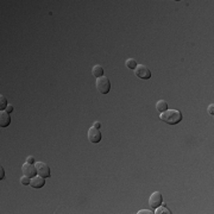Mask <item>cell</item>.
Listing matches in <instances>:
<instances>
[{
	"mask_svg": "<svg viewBox=\"0 0 214 214\" xmlns=\"http://www.w3.org/2000/svg\"><path fill=\"white\" fill-rule=\"evenodd\" d=\"M160 119L169 125H176L182 120V113L177 109H167L160 113Z\"/></svg>",
	"mask_w": 214,
	"mask_h": 214,
	"instance_id": "obj_1",
	"label": "cell"
},
{
	"mask_svg": "<svg viewBox=\"0 0 214 214\" xmlns=\"http://www.w3.org/2000/svg\"><path fill=\"white\" fill-rule=\"evenodd\" d=\"M96 88L101 93V94H107L111 89V82L109 80L105 77V76H101V77H98L96 79Z\"/></svg>",
	"mask_w": 214,
	"mask_h": 214,
	"instance_id": "obj_2",
	"label": "cell"
},
{
	"mask_svg": "<svg viewBox=\"0 0 214 214\" xmlns=\"http://www.w3.org/2000/svg\"><path fill=\"white\" fill-rule=\"evenodd\" d=\"M135 74L137 77L142 80H148L151 77V72L148 67H145L144 64H137L136 69H135Z\"/></svg>",
	"mask_w": 214,
	"mask_h": 214,
	"instance_id": "obj_3",
	"label": "cell"
},
{
	"mask_svg": "<svg viewBox=\"0 0 214 214\" xmlns=\"http://www.w3.org/2000/svg\"><path fill=\"white\" fill-rule=\"evenodd\" d=\"M162 202H163V199H162V195H160V192H155L150 195L149 205L152 209H156L157 207H160Z\"/></svg>",
	"mask_w": 214,
	"mask_h": 214,
	"instance_id": "obj_4",
	"label": "cell"
},
{
	"mask_svg": "<svg viewBox=\"0 0 214 214\" xmlns=\"http://www.w3.org/2000/svg\"><path fill=\"white\" fill-rule=\"evenodd\" d=\"M36 170H37V174L42 177H49L50 176V168L48 167V164L43 163V162H38L36 163Z\"/></svg>",
	"mask_w": 214,
	"mask_h": 214,
	"instance_id": "obj_5",
	"label": "cell"
},
{
	"mask_svg": "<svg viewBox=\"0 0 214 214\" xmlns=\"http://www.w3.org/2000/svg\"><path fill=\"white\" fill-rule=\"evenodd\" d=\"M87 136H88L89 142H90V143H94V144L99 143V142L101 140V133H100L99 128L94 127V126L88 130V135H87Z\"/></svg>",
	"mask_w": 214,
	"mask_h": 214,
	"instance_id": "obj_6",
	"label": "cell"
},
{
	"mask_svg": "<svg viewBox=\"0 0 214 214\" xmlns=\"http://www.w3.org/2000/svg\"><path fill=\"white\" fill-rule=\"evenodd\" d=\"M21 171H23V174H24L25 176H28V177H30V179H32V177L37 174L36 165H33L31 163H28V162L21 167Z\"/></svg>",
	"mask_w": 214,
	"mask_h": 214,
	"instance_id": "obj_7",
	"label": "cell"
},
{
	"mask_svg": "<svg viewBox=\"0 0 214 214\" xmlns=\"http://www.w3.org/2000/svg\"><path fill=\"white\" fill-rule=\"evenodd\" d=\"M11 123L10 113L6 111H0V126L1 127H7Z\"/></svg>",
	"mask_w": 214,
	"mask_h": 214,
	"instance_id": "obj_8",
	"label": "cell"
},
{
	"mask_svg": "<svg viewBox=\"0 0 214 214\" xmlns=\"http://www.w3.org/2000/svg\"><path fill=\"white\" fill-rule=\"evenodd\" d=\"M30 184H31V187L33 188H42L43 186L45 184V180H44V177L42 176H33L31 179V182H30Z\"/></svg>",
	"mask_w": 214,
	"mask_h": 214,
	"instance_id": "obj_9",
	"label": "cell"
},
{
	"mask_svg": "<svg viewBox=\"0 0 214 214\" xmlns=\"http://www.w3.org/2000/svg\"><path fill=\"white\" fill-rule=\"evenodd\" d=\"M92 74L94 75L96 79H98V77H101V76L104 75V68H102L101 65L96 64V65L93 67V69H92Z\"/></svg>",
	"mask_w": 214,
	"mask_h": 214,
	"instance_id": "obj_10",
	"label": "cell"
},
{
	"mask_svg": "<svg viewBox=\"0 0 214 214\" xmlns=\"http://www.w3.org/2000/svg\"><path fill=\"white\" fill-rule=\"evenodd\" d=\"M156 109L162 113V112H164V111L168 109V104H167L164 100H160V101H157V104H156Z\"/></svg>",
	"mask_w": 214,
	"mask_h": 214,
	"instance_id": "obj_11",
	"label": "cell"
},
{
	"mask_svg": "<svg viewBox=\"0 0 214 214\" xmlns=\"http://www.w3.org/2000/svg\"><path fill=\"white\" fill-rule=\"evenodd\" d=\"M126 67H127L128 69H136V67H137V63H136V60H133V58H128L127 61H126Z\"/></svg>",
	"mask_w": 214,
	"mask_h": 214,
	"instance_id": "obj_12",
	"label": "cell"
},
{
	"mask_svg": "<svg viewBox=\"0 0 214 214\" xmlns=\"http://www.w3.org/2000/svg\"><path fill=\"white\" fill-rule=\"evenodd\" d=\"M6 107H7V100H6V98L0 95V111L6 109Z\"/></svg>",
	"mask_w": 214,
	"mask_h": 214,
	"instance_id": "obj_13",
	"label": "cell"
},
{
	"mask_svg": "<svg viewBox=\"0 0 214 214\" xmlns=\"http://www.w3.org/2000/svg\"><path fill=\"white\" fill-rule=\"evenodd\" d=\"M156 214H162V213H165V214H170L171 212L168 209V208H165V207H157L156 208V212H155Z\"/></svg>",
	"mask_w": 214,
	"mask_h": 214,
	"instance_id": "obj_14",
	"label": "cell"
},
{
	"mask_svg": "<svg viewBox=\"0 0 214 214\" xmlns=\"http://www.w3.org/2000/svg\"><path fill=\"white\" fill-rule=\"evenodd\" d=\"M30 182H31V180H30V177H28V176H23V177H20V183L21 184H24V186H28V184H30Z\"/></svg>",
	"mask_w": 214,
	"mask_h": 214,
	"instance_id": "obj_15",
	"label": "cell"
},
{
	"mask_svg": "<svg viewBox=\"0 0 214 214\" xmlns=\"http://www.w3.org/2000/svg\"><path fill=\"white\" fill-rule=\"evenodd\" d=\"M208 113H209L211 116H213V114H214V105H213V104L208 106Z\"/></svg>",
	"mask_w": 214,
	"mask_h": 214,
	"instance_id": "obj_16",
	"label": "cell"
},
{
	"mask_svg": "<svg viewBox=\"0 0 214 214\" xmlns=\"http://www.w3.org/2000/svg\"><path fill=\"white\" fill-rule=\"evenodd\" d=\"M152 212L151 211H149V209H140L138 212V214H151Z\"/></svg>",
	"mask_w": 214,
	"mask_h": 214,
	"instance_id": "obj_17",
	"label": "cell"
},
{
	"mask_svg": "<svg viewBox=\"0 0 214 214\" xmlns=\"http://www.w3.org/2000/svg\"><path fill=\"white\" fill-rule=\"evenodd\" d=\"M26 162H28V163H31V164H33V163H35V158L31 157V156H29V157L26 158Z\"/></svg>",
	"mask_w": 214,
	"mask_h": 214,
	"instance_id": "obj_18",
	"label": "cell"
},
{
	"mask_svg": "<svg viewBox=\"0 0 214 214\" xmlns=\"http://www.w3.org/2000/svg\"><path fill=\"white\" fill-rule=\"evenodd\" d=\"M0 172H1V175H0V180H2V179L5 177V170H4L2 167H1V169H0Z\"/></svg>",
	"mask_w": 214,
	"mask_h": 214,
	"instance_id": "obj_19",
	"label": "cell"
},
{
	"mask_svg": "<svg viewBox=\"0 0 214 214\" xmlns=\"http://www.w3.org/2000/svg\"><path fill=\"white\" fill-rule=\"evenodd\" d=\"M12 111H13V106H11V105H9V106L6 107V112H7V113H11Z\"/></svg>",
	"mask_w": 214,
	"mask_h": 214,
	"instance_id": "obj_20",
	"label": "cell"
},
{
	"mask_svg": "<svg viewBox=\"0 0 214 214\" xmlns=\"http://www.w3.org/2000/svg\"><path fill=\"white\" fill-rule=\"evenodd\" d=\"M94 127H96V128L100 127V123H99V121H95V123H94Z\"/></svg>",
	"mask_w": 214,
	"mask_h": 214,
	"instance_id": "obj_21",
	"label": "cell"
}]
</instances>
